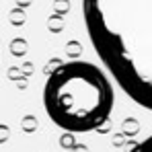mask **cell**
<instances>
[{
	"instance_id": "1",
	"label": "cell",
	"mask_w": 152,
	"mask_h": 152,
	"mask_svg": "<svg viewBox=\"0 0 152 152\" xmlns=\"http://www.w3.org/2000/svg\"><path fill=\"white\" fill-rule=\"evenodd\" d=\"M82 17L113 80L152 111V0H82Z\"/></svg>"
},
{
	"instance_id": "2",
	"label": "cell",
	"mask_w": 152,
	"mask_h": 152,
	"mask_svg": "<svg viewBox=\"0 0 152 152\" xmlns=\"http://www.w3.org/2000/svg\"><path fill=\"white\" fill-rule=\"evenodd\" d=\"M115 93L107 74L91 62H66L56 68L43 86V107L58 127L86 134L111 117Z\"/></svg>"
},
{
	"instance_id": "3",
	"label": "cell",
	"mask_w": 152,
	"mask_h": 152,
	"mask_svg": "<svg viewBox=\"0 0 152 152\" xmlns=\"http://www.w3.org/2000/svg\"><path fill=\"white\" fill-rule=\"evenodd\" d=\"M129 152H152V134L148 138H144L142 142H138Z\"/></svg>"
}]
</instances>
